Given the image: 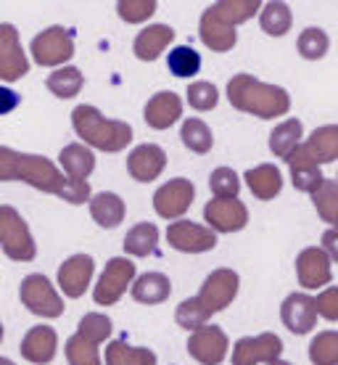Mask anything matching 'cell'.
Wrapping results in <instances>:
<instances>
[{
    "label": "cell",
    "mask_w": 338,
    "mask_h": 365,
    "mask_svg": "<svg viewBox=\"0 0 338 365\" xmlns=\"http://www.w3.org/2000/svg\"><path fill=\"white\" fill-rule=\"evenodd\" d=\"M125 252L130 257H148L156 255V247H159V228L154 222H137L127 230L125 236Z\"/></svg>",
    "instance_id": "cell-30"
},
{
    "label": "cell",
    "mask_w": 338,
    "mask_h": 365,
    "mask_svg": "<svg viewBox=\"0 0 338 365\" xmlns=\"http://www.w3.org/2000/svg\"><path fill=\"white\" fill-rule=\"evenodd\" d=\"M111 318L103 315V312H88L80 326H77V334H83L85 339H90L93 344H103L106 339L111 336Z\"/></svg>",
    "instance_id": "cell-42"
},
{
    "label": "cell",
    "mask_w": 338,
    "mask_h": 365,
    "mask_svg": "<svg viewBox=\"0 0 338 365\" xmlns=\"http://www.w3.org/2000/svg\"><path fill=\"white\" fill-rule=\"evenodd\" d=\"M19 103H21V96L16 91H11L6 85H0V117H6L11 111L19 109Z\"/></svg>",
    "instance_id": "cell-48"
},
{
    "label": "cell",
    "mask_w": 338,
    "mask_h": 365,
    "mask_svg": "<svg viewBox=\"0 0 338 365\" xmlns=\"http://www.w3.org/2000/svg\"><path fill=\"white\" fill-rule=\"evenodd\" d=\"M27 72H29V58L21 46L16 51H11L6 58H0V83H16Z\"/></svg>",
    "instance_id": "cell-45"
},
{
    "label": "cell",
    "mask_w": 338,
    "mask_h": 365,
    "mask_svg": "<svg viewBox=\"0 0 338 365\" xmlns=\"http://www.w3.org/2000/svg\"><path fill=\"white\" fill-rule=\"evenodd\" d=\"M267 365H291V363H285V360H275V363H267Z\"/></svg>",
    "instance_id": "cell-51"
},
{
    "label": "cell",
    "mask_w": 338,
    "mask_h": 365,
    "mask_svg": "<svg viewBox=\"0 0 338 365\" xmlns=\"http://www.w3.org/2000/svg\"><path fill=\"white\" fill-rule=\"evenodd\" d=\"M48 91L53 93L56 98H74L77 93L83 91L85 85V74L77 69V66H61V69H56V72L48 74Z\"/></svg>",
    "instance_id": "cell-33"
},
{
    "label": "cell",
    "mask_w": 338,
    "mask_h": 365,
    "mask_svg": "<svg viewBox=\"0 0 338 365\" xmlns=\"http://www.w3.org/2000/svg\"><path fill=\"white\" fill-rule=\"evenodd\" d=\"M156 352L148 347H130L125 339H114L106 347V365H156Z\"/></svg>",
    "instance_id": "cell-29"
},
{
    "label": "cell",
    "mask_w": 338,
    "mask_h": 365,
    "mask_svg": "<svg viewBox=\"0 0 338 365\" xmlns=\"http://www.w3.org/2000/svg\"><path fill=\"white\" fill-rule=\"evenodd\" d=\"M206 320H209V315L199 307V302H196V297H191V299H185L177 304V312H174V323L180 326V329L185 331H199L206 326Z\"/></svg>",
    "instance_id": "cell-44"
},
{
    "label": "cell",
    "mask_w": 338,
    "mask_h": 365,
    "mask_svg": "<svg viewBox=\"0 0 338 365\" xmlns=\"http://www.w3.org/2000/svg\"><path fill=\"white\" fill-rule=\"evenodd\" d=\"M315 310H317L320 318L336 323L338 320V286H328V289H322L320 297L315 299Z\"/></svg>",
    "instance_id": "cell-46"
},
{
    "label": "cell",
    "mask_w": 338,
    "mask_h": 365,
    "mask_svg": "<svg viewBox=\"0 0 338 365\" xmlns=\"http://www.w3.org/2000/svg\"><path fill=\"white\" fill-rule=\"evenodd\" d=\"M93 273H95V259L90 255H72L69 259H64L58 267V286L64 297L80 299L90 286Z\"/></svg>",
    "instance_id": "cell-15"
},
{
    "label": "cell",
    "mask_w": 338,
    "mask_h": 365,
    "mask_svg": "<svg viewBox=\"0 0 338 365\" xmlns=\"http://www.w3.org/2000/svg\"><path fill=\"white\" fill-rule=\"evenodd\" d=\"M333 262L320 247H307L296 257V278L307 292H317V289H328L333 281Z\"/></svg>",
    "instance_id": "cell-13"
},
{
    "label": "cell",
    "mask_w": 338,
    "mask_h": 365,
    "mask_svg": "<svg viewBox=\"0 0 338 365\" xmlns=\"http://www.w3.org/2000/svg\"><path fill=\"white\" fill-rule=\"evenodd\" d=\"M0 249L14 262H32L37 257V244L27 220L11 204H0Z\"/></svg>",
    "instance_id": "cell-4"
},
{
    "label": "cell",
    "mask_w": 338,
    "mask_h": 365,
    "mask_svg": "<svg viewBox=\"0 0 338 365\" xmlns=\"http://www.w3.org/2000/svg\"><path fill=\"white\" fill-rule=\"evenodd\" d=\"M238 289H241V278H238L236 270L230 267H220V270H211L206 275V281L201 283V292L196 294V302L206 315H217V312L228 310L233 299L238 297Z\"/></svg>",
    "instance_id": "cell-7"
},
{
    "label": "cell",
    "mask_w": 338,
    "mask_h": 365,
    "mask_svg": "<svg viewBox=\"0 0 338 365\" xmlns=\"http://www.w3.org/2000/svg\"><path fill=\"white\" fill-rule=\"evenodd\" d=\"M322 252L330 257V262H338V228H328L322 233Z\"/></svg>",
    "instance_id": "cell-49"
},
{
    "label": "cell",
    "mask_w": 338,
    "mask_h": 365,
    "mask_svg": "<svg viewBox=\"0 0 338 365\" xmlns=\"http://www.w3.org/2000/svg\"><path fill=\"white\" fill-rule=\"evenodd\" d=\"M0 341H3V323H0Z\"/></svg>",
    "instance_id": "cell-52"
},
{
    "label": "cell",
    "mask_w": 338,
    "mask_h": 365,
    "mask_svg": "<svg viewBox=\"0 0 338 365\" xmlns=\"http://www.w3.org/2000/svg\"><path fill=\"white\" fill-rule=\"evenodd\" d=\"M72 128L88 148H98L106 154H119L132 143V128L122 119H106L98 106L80 103L72 111Z\"/></svg>",
    "instance_id": "cell-3"
},
{
    "label": "cell",
    "mask_w": 338,
    "mask_h": 365,
    "mask_svg": "<svg viewBox=\"0 0 338 365\" xmlns=\"http://www.w3.org/2000/svg\"><path fill=\"white\" fill-rule=\"evenodd\" d=\"M19 299L32 315L40 318H61L64 315V299L58 297L53 283L43 273H29L19 286Z\"/></svg>",
    "instance_id": "cell-6"
},
{
    "label": "cell",
    "mask_w": 338,
    "mask_h": 365,
    "mask_svg": "<svg viewBox=\"0 0 338 365\" xmlns=\"http://www.w3.org/2000/svg\"><path fill=\"white\" fill-rule=\"evenodd\" d=\"M243 178H246L248 188L259 201H270L283 191V175L275 165H256Z\"/></svg>",
    "instance_id": "cell-27"
},
{
    "label": "cell",
    "mask_w": 338,
    "mask_h": 365,
    "mask_svg": "<svg viewBox=\"0 0 338 365\" xmlns=\"http://www.w3.org/2000/svg\"><path fill=\"white\" fill-rule=\"evenodd\" d=\"M21 357L32 365H48L53 363L58 352V334L51 326H32L21 339Z\"/></svg>",
    "instance_id": "cell-19"
},
{
    "label": "cell",
    "mask_w": 338,
    "mask_h": 365,
    "mask_svg": "<svg viewBox=\"0 0 338 365\" xmlns=\"http://www.w3.org/2000/svg\"><path fill=\"white\" fill-rule=\"evenodd\" d=\"M296 48H299V56L307 61H320L330 51V37L320 27H307L302 29V35L296 40Z\"/></svg>",
    "instance_id": "cell-38"
},
{
    "label": "cell",
    "mask_w": 338,
    "mask_h": 365,
    "mask_svg": "<svg viewBox=\"0 0 338 365\" xmlns=\"http://www.w3.org/2000/svg\"><path fill=\"white\" fill-rule=\"evenodd\" d=\"M196 199V185L188 178H172L164 185H159L154 193V210L159 217L180 220L185 212L191 210Z\"/></svg>",
    "instance_id": "cell-10"
},
{
    "label": "cell",
    "mask_w": 338,
    "mask_h": 365,
    "mask_svg": "<svg viewBox=\"0 0 338 365\" xmlns=\"http://www.w3.org/2000/svg\"><path fill=\"white\" fill-rule=\"evenodd\" d=\"M228 101L233 109L259 119H278L291 111V96L280 85H270L251 74H236L228 83Z\"/></svg>",
    "instance_id": "cell-2"
},
{
    "label": "cell",
    "mask_w": 338,
    "mask_h": 365,
    "mask_svg": "<svg viewBox=\"0 0 338 365\" xmlns=\"http://www.w3.org/2000/svg\"><path fill=\"white\" fill-rule=\"evenodd\" d=\"M188 355L201 365H222L230 352V339L220 326H204L188 339Z\"/></svg>",
    "instance_id": "cell-12"
},
{
    "label": "cell",
    "mask_w": 338,
    "mask_h": 365,
    "mask_svg": "<svg viewBox=\"0 0 338 365\" xmlns=\"http://www.w3.org/2000/svg\"><path fill=\"white\" fill-rule=\"evenodd\" d=\"M58 165H61V173H64L66 178L85 180V178H90L93 170H95V154H93V148H88L85 143H69V146L61 148Z\"/></svg>",
    "instance_id": "cell-26"
},
{
    "label": "cell",
    "mask_w": 338,
    "mask_h": 365,
    "mask_svg": "<svg viewBox=\"0 0 338 365\" xmlns=\"http://www.w3.org/2000/svg\"><path fill=\"white\" fill-rule=\"evenodd\" d=\"M180 117H183V98L172 91H162L151 96L146 109H143L146 125L154 130H169L180 122Z\"/></svg>",
    "instance_id": "cell-18"
},
{
    "label": "cell",
    "mask_w": 338,
    "mask_h": 365,
    "mask_svg": "<svg viewBox=\"0 0 338 365\" xmlns=\"http://www.w3.org/2000/svg\"><path fill=\"white\" fill-rule=\"evenodd\" d=\"M130 294H132V299L140 302V304H162V302H167L169 294H172V281H169V275H164V273L135 275V281L130 286Z\"/></svg>",
    "instance_id": "cell-25"
},
{
    "label": "cell",
    "mask_w": 338,
    "mask_h": 365,
    "mask_svg": "<svg viewBox=\"0 0 338 365\" xmlns=\"http://www.w3.org/2000/svg\"><path fill=\"white\" fill-rule=\"evenodd\" d=\"M336 182H338V175H336Z\"/></svg>",
    "instance_id": "cell-53"
},
{
    "label": "cell",
    "mask_w": 338,
    "mask_h": 365,
    "mask_svg": "<svg viewBox=\"0 0 338 365\" xmlns=\"http://www.w3.org/2000/svg\"><path fill=\"white\" fill-rule=\"evenodd\" d=\"M283 355V339L278 334H256V336H241L233 344V365H267L280 360Z\"/></svg>",
    "instance_id": "cell-9"
},
{
    "label": "cell",
    "mask_w": 338,
    "mask_h": 365,
    "mask_svg": "<svg viewBox=\"0 0 338 365\" xmlns=\"http://www.w3.org/2000/svg\"><path fill=\"white\" fill-rule=\"evenodd\" d=\"M29 53L40 66H53V69L69 66V61L74 58V32L58 24L43 29L40 35L32 37Z\"/></svg>",
    "instance_id": "cell-5"
},
{
    "label": "cell",
    "mask_w": 338,
    "mask_h": 365,
    "mask_svg": "<svg viewBox=\"0 0 338 365\" xmlns=\"http://www.w3.org/2000/svg\"><path fill=\"white\" fill-rule=\"evenodd\" d=\"M199 35H201V43L206 48H211L214 53H228L233 51L238 43V29L228 21H222L211 9H206L201 14V21H199Z\"/></svg>",
    "instance_id": "cell-20"
},
{
    "label": "cell",
    "mask_w": 338,
    "mask_h": 365,
    "mask_svg": "<svg viewBox=\"0 0 338 365\" xmlns=\"http://www.w3.org/2000/svg\"><path fill=\"white\" fill-rule=\"evenodd\" d=\"M90 217L95 220V225L98 228H106V230H114L119 228L122 222H125V215H127V204L125 199L114 191H101L90 196Z\"/></svg>",
    "instance_id": "cell-21"
},
{
    "label": "cell",
    "mask_w": 338,
    "mask_h": 365,
    "mask_svg": "<svg viewBox=\"0 0 338 365\" xmlns=\"http://www.w3.org/2000/svg\"><path fill=\"white\" fill-rule=\"evenodd\" d=\"M21 180L43 193H53L69 204L90 201L93 191L88 180H72L58 167L37 154H21L11 146H0V182Z\"/></svg>",
    "instance_id": "cell-1"
},
{
    "label": "cell",
    "mask_w": 338,
    "mask_h": 365,
    "mask_svg": "<svg viewBox=\"0 0 338 365\" xmlns=\"http://www.w3.org/2000/svg\"><path fill=\"white\" fill-rule=\"evenodd\" d=\"M312 204L320 215L322 222H328L330 228H338V182L336 180H322V185L312 193Z\"/></svg>",
    "instance_id": "cell-35"
},
{
    "label": "cell",
    "mask_w": 338,
    "mask_h": 365,
    "mask_svg": "<svg viewBox=\"0 0 338 365\" xmlns=\"http://www.w3.org/2000/svg\"><path fill=\"white\" fill-rule=\"evenodd\" d=\"M180 140H183V146L188 151H193V154H209L211 148H214V133L199 117L185 119L183 128H180Z\"/></svg>",
    "instance_id": "cell-32"
},
{
    "label": "cell",
    "mask_w": 338,
    "mask_h": 365,
    "mask_svg": "<svg viewBox=\"0 0 338 365\" xmlns=\"http://www.w3.org/2000/svg\"><path fill=\"white\" fill-rule=\"evenodd\" d=\"M172 40H174V29L169 24H148L146 29L137 32L132 51H135V56L140 61H156L167 48L172 46Z\"/></svg>",
    "instance_id": "cell-22"
},
{
    "label": "cell",
    "mask_w": 338,
    "mask_h": 365,
    "mask_svg": "<svg viewBox=\"0 0 338 365\" xmlns=\"http://www.w3.org/2000/svg\"><path fill=\"white\" fill-rule=\"evenodd\" d=\"M280 320L283 326L296 336L310 334L317 326V310H315V299L310 294H288L280 304Z\"/></svg>",
    "instance_id": "cell-16"
},
{
    "label": "cell",
    "mask_w": 338,
    "mask_h": 365,
    "mask_svg": "<svg viewBox=\"0 0 338 365\" xmlns=\"http://www.w3.org/2000/svg\"><path fill=\"white\" fill-rule=\"evenodd\" d=\"M312 365H338V331H322L310 344Z\"/></svg>",
    "instance_id": "cell-39"
},
{
    "label": "cell",
    "mask_w": 338,
    "mask_h": 365,
    "mask_svg": "<svg viewBox=\"0 0 338 365\" xmlns=\"http://www.w3.org/2000/svg\"><path fill=\"white\" fill-rule=\"evenodd\" d=\"M302 138H304L302 119L288 117L270 133V151H273L275 156H280V159H288L296 148L302 146Z\"/></svg>",
    "instance_id": "cell-28"
},
{
    "label": "cell",
    "mask_w": 338,
    "mask_h": 365,
    "mask_svg": "<svg viewBox=\"0 0 338 365\" xmlns=\"http://www.w3.org/2000/svg\"><path fill=\"white\" fill-rule=\"evenodd\" d=\"M0 365H16V363H14L11 357H0Z\"/></svg>",
    "instance_id": "cell-50"
},
{
    "label": "cell",
    "mask_w": 338,
    "mask_h": 365,
    "mask_svg": "<svg viewBox=\"0 0 338 365\" xmlns=\"http://www.w3.org/2000/svg\"><path fill=\"white\" fill-rule=\"evenodd\" d=\"M19 46H21L19 43V29L14 24H0V58H6Z\"/></svg>",
    "instance_id": "cell-47"
},
{
    "label": "cell",
    "mask_w": 338,
    "mask_h": 365,
    "mask_svg": "<svg viewBox=\"0 0 338 365\" xmlns=\"http://www.w3.org/2000/svg\"><path fill=\"white\" fill-rule=\"evenodd\" d=\"M167 69L180 77V80H191L201 72V56L199 51H193L191 46H177L167 56Z\"/></svg>",
    "instance_id": "cell-34"
},
{
    "label": "cell",
    "mask_w": 338,
    "mask_h": 365,
    "mask_svg": "<svg viewBox=\"0 0 338 365\" xmlns=\"http://www.w3.org/2000/svg\"><path fill=\"white\" fill-rule=\"evenodd\" d=\"M302 151L317 167L330 165L338 159V125H322L302 143Z\"/></svg>",
    "instance_id": "cell-24"
},
{
    "label": "cell",
    "mask_w": 338,
    "mask_h": 365,
    "mask_svg": "<svg viewBox=\"0 0 338 365\" xmlns=\"http://www.w3.org/2000/svg\"><path fill=\"white\" fill-rule=\"evenodd\" d=\"M283 162L288 165V170H291V182H293V188H296V191L310 193V196H312V193L322 185V180H325L322 167L315 165L310 156L302 151V146L296 148L288 159H283Z\"/></svg>",
    "instance_id": "cell-23"
},
{
    "label": "cell",
    "mask_w": 338,
    "mask_h": 365,
    "mask_svg": "<svg viewBox=\"0 0 338 365\" xmlns=\"http://www.w3.org/2000/svg\"><path fill=\"white\" fill-rule=\"evenodd\" d=\"M135 273V262L130 257H111L109 262H106V270H103L98 283H95V289H93L95 304H103V307L117 304L125 297V292L132 286Z\"/></svg>",
    "instance_id": "cell-8"
},
{
    "label": "cell",
    "mask_w": 338,
    "mask_h": 365,
    "mask_svg": "<svg viewBox=\"0 0 338 365\" xmlns=\"http://www.w3.org/2000/svg\"><path fill=\"white\" fill-rule=\"evenodd\" d=\"M293 24V14L288 3H265L259 11V27L270 37H283Z\"/></svg>",
    "instance_id": "cell-31"
},
{
    "label": "cell",
    "mask_w": 338,
    "mask_h": 365,
    "mask_svg": "<svg viewBox=\"0 0 338 365\" xmlns=\"http://www.w3.org/2000/svg\"><path fill=\"white\" fill-rule=\"evenodd\" d=\"M204 220L214 233H238L248 225V210L241 199H211L204 207Z\"/></svg>",
    "instance_id": "cell-14"
},
{
    "label": "cell",
    "mask_w": 338,
    "mask_h": 365,
    "mask_svg": "<svg viewBox=\"0 0 338 365\" xmlns=\"http://www.w3.org/2000/svg\"><path fill=\"white\" fill-rule=\"evenodd\" d=\"M156 0H119L117 3V14L122 21L127 24H143L156 14Z\"/></svg>",
    "instance_id": "cell-43"
},
{
    "label": "cell",
    "mask_w": 338,
    "mask_h": 365,
    "mask_svg": "<svg viewBox=\"0 0 338 365\" xmlns=\"http://www.w3.org/2000/svg\"><path fill=\"white\" fill-rule=\"evenodd\" d=\"M167 151L156 143H140L127 154V173L137 182H151L164 173Z\"/></svg>",
    "instance_id": "cell-17"
},
{
    "label": "cell",
    "mask_w": 338,
    "mask_h": 365,
    "mask_svg": "<svg viewBox=\"0 0 338 365\" xmlns=\"http://www.w3.org/2000/svg\"><path fill=\"white\" fill-rule=\"evenodd\" d=\"M188 103H191V109L196 111H211L217 103H220V91H217V85L214 83H206V80H196V83L188 85Z\"/></svg>",
    "instance_id": "cell-41"
},
{
    "label": "cell",
    "mask_w": 338,
    "mask_h": 365,
    "mask_svg": "<svg viewBox=\"0 0 338 365\" xmlns=\"http://www.w3.org/2000/svg\"><path fill=\"white\" fill-rule=\"evenodd\" d=\"M167 241H169V247L183 255H204L217 247V233L206 225L191 222V220H174L167 228Z\"/></svg>",
    "instance_id": "cell-11"
},
{
    "label": "cell",
    "mask_w": 338,
    "mask_h": 365,
    "mask_svg": "<svg viewBox=\"0 0 338 365\" xmlns=\"http://www.w3.org/2000/svg\"><path fill=\"white\" fill-rule=\"evenodd\" d=\"M209 188L214 193V199H238L241 191V178L233 167H217L209 175Z\"/></svg>",
    "instance_id": "cell-40"
},
{
    "label": "cell",
    "mask_w": 338,
    "mask_h": 365,
    "mask_svg": "<svg viewBox=\"0 0 338 365\" xmlns=\"http://www.w3.org/2000/svg\"><path fill=\"white\" fill-rule=\"evenodd\" d=\"M209 9L222 21L238 27V24H243V21H248V19L254 16L256 11H262V3L259 0H220V3H211Z\"/></svg>",
    "instance_id": "cell-36"
},
{
    "label": "cell",
    "mask_w": 338,
    "mask_h": 365,
    "mask_svg": "<svg viewBox=\"0 0 338 365\" xmlns=\"http://www.w3.org/2000/svg\"><path fill=\"white\" fill-rule=\"evenodd\" d=\"M64 352L69 365H103L98 344H93L90 339H85L83 334H72L66 339Z\"/></svg>",
    "instance_id": "cell-37"
}]
</instances>
